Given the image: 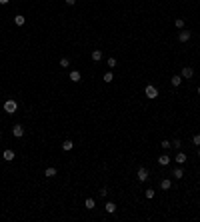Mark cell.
Wrapping results in <instances>:
<instances>
[{"label":"cell","mask_w":200,"mask_h":222,"mask_svg":"<svg viewBox=\"0 0 200 222\" xmlns=\"http://www.w3.org/2000/svg\"><path fill=\"white\" fill-rule=\"evenodd\" d=\"M144 94H146V96H148L150 100H154L156 96H158V88H156L154 84H148V86L144 88Z\"/></svg>","instance_id":"obj_1"},{"label":"cell","mask_w":200,"mask_h":222,"mask_svg":"<svg viewBox=\"0 0 200 222\" xmlns=\"http://www.w3.org/2000/svg\"><path fill=\"white\" fill-rule=\"evenodd\" d=\"M16 108H18L16 100H6V102H4V110L8 112V114H14V112H16Z\"/></svg>","instance_id":"obj_2"},{"label":"cell","mask_w":200,"mask_h":222,"mask_svg":"<svg viewBox=\"0 0 200 222\" xmlns=\"http://www.w3.org/2000/svg\"><path fill=\"white\" fill-rule=\"evenodd\" d=\"M136 176H138L140 182H146V180H148V168L140 166V168H138V172H136Z\"/></svg>","instance_id":"obj_3"},{"label":"cell","mask_w":200,"mask_h":222,"mask_svg":"<svg viewBox=\"0 0 200 222\" xmlns=\"http://www.w3.org/2000/svg\"><path fill=\"white\" fill-rule=\"evenodd\" d=\"M12 136H16V138H22V136H24V126H20V124H14V128H12Z\"/></svg>","instance_id":"obj_4"},{"label":"cell","mask_w":200,"mask_h":222,"mask_svg":"<svg viewBox=\"0 0 200 222\" xmlns=\"http://www.w3.org/2000/svg\"><path fill=\"white\" fill-rule=\"evenodd\" d=\"M190 36H192L190 30H180V32H178V40H180V42H188Z\"/></svg>","instance_id":"obj_5"},{"label":"cell","mask_w":200,"mask_h":222,"mask_svg":"<svg viewBox=\"0 0 200 222\" xmlns=\"http://www.w3.org/2000/svg\"><path fill=\"white\" fill-rule=\"evenodd\" d=\"M180 76L182 78H192L194 76V68L192 66H184L182 68V72H180Z\"/></svg>","instance_id":"obj_6"},{"label":"cell","mask_w":200,"mask_h":222,"mask_svg":"<svg viewBox=\"0 0 200 222\" xmlns=\"http://www.w3.org/2000/svg\"><path fill=\"white\" fill-rule=\"evenodd\" d=\"M14 150H10V148H6V150H4V154H2V158H4V160H6V162H12V160H14Z\"/></svg>","instance_id":"obj_7"},{"label":"cell","mask_w":200,"mask_h":222,"mask_svg":"<svg viewBox=\"0 0 200 222\" xmlns=\"http://www.w3.org/2000/svg\"><path fill=\"white\" fill-rule=\"evenodd\" d=\"M174 162H178V164L182 166V164L186 162V154H184L182 150H178V152H176V158H174Z\"/></svg>","instance_id":"obj_8"},{"label":"cell","mask_w":200,"mask_h":222,"mask_svg":"<svg viewBox=\"0 0 200 222\" xmlns=\"http://www.w3.org/2000/svg\"><path fill=\"white\" fill-rule=\"evenodd\" d=\"M158 164H160V166H168V164H170V156L168 154L158 156Z\"/></svg>","instance_id":"obj_9"},{"label":"cell","mask_w":200,"mask_h":222,"mask_svg":"<svg viewBox=\"0 0 200 222\" xmlns=\"http://www.w3.org/2000/svg\"><path fill=\"white\" fill-rule=\"evenodd\" d=\"M70 80H72V82H80V80H82V74H80L78 70H72V72H70Z\"/></svg>","instance_id":"obj_10"},{"label":"cell","mask_w":200,"mask_h":222,"mask_svg":"<svg viewBox=\"0 0 200 222\" xmlns=\"http://www.w3.org/2000/svg\"><path fill=\"white\" fill-rule=\"evenodd\" d=\"M72 148H74V142H72V140H64V142H62V150H64V152H70Z\"/></svg>","instance_id":"obj_11"},{"label":"cell","mask_w":200,"mask_h":222,"mask_svg":"<svg viewBox=\"0 0 200 222\" xmlns=\"http://www.w3.org/2000/svg\"><path fill=\"white\" fill-rule=\"evenodd\" d=\"M44 176H46V178H54V176H56V168H54V166H48V168L44 170Z\"/></svg>","instance_id":"obj_12"},{"label":"cell","mask_w":200,"mask_h":222,"mask_svg":"<svg viewBox=\"0 0 200 222\" xmlns=\"http://www.w3.org/2000/svg\"><path fill=\"white\" fill-rule=\"evenodd\" d=\"M172 176H174V178H178V180H180V178L184 176V170H182V166L174 168V170H172Z\"/></svg>","instance_id":"obj_13"},{"label":"cell","mask_w":200,"mask_h":222,"mask_svg":"<svg viewBox=\"0 0 200 222\" xmlns=\"http://www.w3.org/2000/svg\"><path fill=\"white\" fill-rule=\"evenodd\" d=\"M104 210L108 212V214H114V212H116V204H114V202H106Z\"/></svg>","instance_id":"obj_14"},{"label":"cell","mask_w":200,"mask_h":222,"mask_svg":"<svg viewBox=\"0 0 200 222\" xmlns=\"http://www.w3.org/2000/svg\"><path fill=\"white\" fill-rule=\"evenodd\" d=\"M24 22H26V18H24L22 14H16V16H14V24H16V26H22Z\"/></svg>","instance_id":"obj_15"},{"label":"cell","mask_w":200,"mask_h":222,"mask_svg":"<svg viewBox=\"0 0 200 222\" xmlns=\"http://www.w3.org/2000/svg\"><path fill=\"white\" fill-rule=\"evenodd\" d=\"M170 186H172V182H170L168 178H164V180H160V188H162V190H170Z\"/></svg>","instance_id":"obj_16"},{"label":"cell","mask_w":200,"mask_h":222,"mask_svg":"<svg viewBox=\"0 0 200 222\" xmlns=\"http://www.w3.org/2000/svg\"><path fill=\"white\" fill-rule=\"evenodd\" d=\"M84 206H86V210H92V208L96 206V202H94V198H86V200H84Z\"/></svg>","instance_id":"obj_17"},{"label":"cell","mask_w":200,"mask_h":222,"mask_svg":"<svg viewBox=\"0 0 200 222\" xmlns=\"http://www.w3.org/2000/svg\"><path fill=\"white\" fill-rule=\"evenodd\" d=\"M180 82H182V76H180V74L170 78V84H172V86H180Z\"/></svg>","instance_id":"obj_18"},{"label":"cell","mask_w":200,"mask_h":222,"mask_svg":"<svg viewBox=\"0 0 200 222\" xmlns=\"http://www.w3.org/2000/svg\"><path fill=\"white\" fill-rule=\"evenodd\" d=\"M92 60H94V62L102 60V52H100V50H94V52H92Z\"/></svg>","instance_id":"obj_19"},{"label":"cell","mask_w":200,"mask_h":222,"mask_svg":"<svg viewBox=\"0 0 200 222\" xmlns=\"http://www.w3.org/2000/svg\"><path fill=\"white\" fill-rule=\"evenodd\" d=\"M174 26H176L178 30H182V28H184V20H182V18H176V20H174Z\"/></svg>","instance_id":"obj_20"},{"label":"cell","mask_w":200,"mask_h":222,"mask_svg":"<svg viewBox=\"0 0 200 222\" xmlns=\"http://www.w3.org/2000/svg\"><path fill=\"white\" fill-rule=\"evenodd\" d=\"M112 80H114V74H112V72H106V74H104V82H106V84H110Z\"/></svg>","instance_id":"obj_21"},{"label":"cell","mask_w":200,"mask_h":222,"mask_svg":"<svg viewBox=\"0 0 200 222\" xmlns=\"http://www.w3.org/2000/svg\"><path fill=\"white\" fill-rule=\"evenodd\" d=\"M106 64H108V68H116V58H108V60H106Z\"/></svg>","instance_id":"obj_22"},{"label":"cell","mask_w":200,"mask_h":222,"mask_svg":"<svg viewBox=\"0 0 200 222\" xmlns=\"http://www.w3.org/2000/svg\"><path fill=\"white\" fill-rule=\"evenodd\" d=\"M60 66L68 68V66H70V60H68V58H60Z\"/></svg>","instance_id":"obj_23"},{"label":"cell","mask_w":200,"mask_h":222,"mask_svg":"<svg viewBox=\"0 0 200 222\" xmlns=\"http://www.w3.org/2000/svg\"><path fill=\"white\" fill-rule=\"evenodd\" d=\"M162 148H164V150H168V148H172V142H168V140H162Z\"/></svg>","instance_id":"obj_24"},{"label":"cell","mask_w":200,"mask_h":222,"mask_svg":"<svg viewBox=\"0 0 200 222\" xmlns=\"http://www.w3.org/2000/svg\"><path fill=\"white\" fill-rule=\"evenodd\" d=\"M144 194H146V198H154V194H156V192H154L152 188H148V190L144 192Z\"/></svg>","instance_id":"obj_25"},{"label":"cell","mask_w":200,"mask_h":222,"mask_svg":"<svg viewBox=\"0 0 200 222\" xmlns=\"http://www.w3.org/2000/svg\"><path fill=\"white\" fill-rule=\"evenodd\" d=\"M192 144H196V146L200 144V134H196V136H194V138H192Z\"/></svg>","instance_id":"obj_26"},{"label":"cell","mask_w":200,"mask_h":222,"mask_svg":"<svg viewBox=\"0 0 200 222\" xmlns=\"http://www.w3.org/2000/svg\"><path fill=\"white\" fill-rule=\"evenodd\" d=\"M172 146H174L176 150H180V140H174V142H172Z\"/></svg>","instance_id":"obj_27"},{"label":"cell","mask_w":200,"mask_h":222,"mask_svg":"<svg viewBox=\"0 0 200 222\" xmlns=\"http://www.w3.org/2000/svg\"><path fill=\"white\" fill-rule=\"evenodd\" d=\"M66 4H68V6H74V4H76V0H66Z\"/></svg>","instance_id":"obj_28"},{"label":"cell","mask_w":200,"mask_h":222,"mask_svg":"<svg viewBox=\"0 0 200 222\" xmlns=\"http://www.w3.org/2000/svg\"><path fill=\"white\" fill-rule=\"evenodd\" d=\"M0 4H8V0H0Z\"/></svg>","instance_id":"obj_29"},{"label":"cell","mask_w":200,"mask_h":222,"mask_svg":"<svg viewBox=\"0 0 200 222\" xmlns=\"http://www.w3.org/2000/svg\"><path fill=\"white\" fill-rule=\"evenodd\" d=\"M0 140H2V132H0Z\"/></svg>","instance_id":"obj_30"},{"label":"cell","mask_w":200,"mask_h":222,"mask_svg":"<svg viewBox=\"0 0 200 222\" xmlns=\"http://www.w3.org/2000/svg\"><path fill=\"white\" fill-rule=\"evenodd\" d=\"M198 158H200V150H198Z\"/></svg>","instance_id":"obj_31"},{"label":"cell","mask_w":200,"mask_h":222,"mask_svg":"<svg viewBox=\"0 0 200 222\" xmlns=\"http://www.w3.org/2000/svg\"><path fill=\"white\" fill-rule=\"evenodd\" d=\"M198 94H200V88H198Z\"/></svg>","instance_id":"obj_32"}]
</instances>
